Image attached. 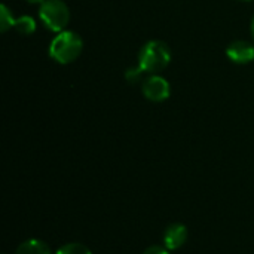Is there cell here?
Masks as SVG:
<instances>
[{"label":"cell","mask_w":254,"mask_h":254,"mask_svg":"<svg viewBox=\"0 0 254 254\" xmlns=\"http://www.w3.org/2000/svg\"><path fill=\"white\" fill-rule=\"evenodd\" d=\"M164 247L168 250H179L188 241V229L182 223L170 225L164 232Z\"/></svg>","instance_id":"8992f818"},{"label":"cell","mask_w":254,"mask_h":254,"mask_svg":"<svg viewBox=\"0 0 254 254\" xmlns=\"http://www.w3.org/2000/svg\"><path fill=\"white\" fill-rule=\"evenodd\" d=\"M13 25H15V18H13L12 12L9 10V7L6 4H1L0 6V30L3 33H6Z\"/></svg>","instance_id":"9c48e42d"},{"label":"cell","mask_w":254,"mask_h":254,"mask_svg":"<svg viewBox=\"0 0 254 254\" xmlns=\"http://www.w3.org/2000/svg\"><path fill=\"white\" fill-rule=\"evenodd\" d=\"M39 16L46 28L61 33L70 21V10L63 0H45L40 4Z\"/></svg>","instance_id":"3957f363"},{"label":"cell","mask_w":254,"mask_h":254,"mask_svg":"<svg viewBox=\"0 0 254 254\" xmlns=\"http://www.w3.org/2000/svg\"><path fill=\"white\" fill-rule=\"evenodd\" d=\"M143 74H144V71H143L140 67H137V68H129V70H127L125 77H127V80H128L129 83H137V82H140V80L143 79Z\"/></svg>","instance_id":"8fae6325"},{"label":"cell","mask_w":254,"mask_h":254,"mask_svg":"<svg viewBox=\"0 0 254 254\" xmlns=\"http://www.w3.org/2000/svg\"><path fill=\"white\" fill-rule=\"evenodd\" d=\"M83 42L79 34L74 31H61L58 33L51 45H49V55L60 64H70L82 54Z\"/></svg>","instance_id":"7a4b0ae2"},{"label":"cell","mask_w":254,"mask_h":254,"mask_svg":"<svg viewBox=\"0 0 254 254\" xmlns=\"http://www.w3.org/2000/svg\"><path fill=\"white\" fill-rule=\"evenodd\" d=\"M13 27H15V30L18 33L28 36V34H33L34 33V30H36V21L31 16L24 15V16H19V18L15 19V25Z\"/></svg>","instance_id":"ba28073f"},{"label":"cell","mask_w":254,"mask_h":254,"mask_svg":"<svg viewBox=\"0 0 254 254\" xmlns=\"http://www.w3.org/2000/svg\"><path fill=\"white\" fill-rule=\"evenodd\" d=\"M141 91L147 100L155 101V103L165 101L171 94V88H170L168 80L164 79L162 76H158V74H152V76L146 77L143 80Z\"/></svg>","instance_id":"277c9868"},{"label":"cell","mask_w":254,"mask_h":254,"mask_svg":"<svg viewBox=\"0 0 254 254\" xmlns=\"http://www.w3.org/2000/svg\"><path fill=\"white\" fill-rule=\"evenodd\" d=\"M28 3H31V4H42L45 0H27Z\"/></svg>","instance_id":"4fadbf2b"},{"label":"cell","mask_w":254,"mask_h":254,"mask_svg":"<svg viewBox=\"0 0 254 254\" xmlns=\"http://www.w3.org/2000/svg\"><path fill=\"white\" fill-rule=\"evenodd\" d=\"M246 1H247V0H246Z\"/></svg>","instance_id":"9a60e30c"},{"label":"cell","mask_w":254,"mask_h":254,"mask_svg":"<svg viewBox=\"0 0 254 254\" xmlns=\"http://www.w3.org/2000/svg\"><path fill=\"white\" fill-rule=\"evenodd\" d=\"M252 36H253V39H254V16H253V19H252Z\"/></svg>","instance_id":"5bb4252c"},{"label":"cell","mask_w":254,"mask_h":254,"mask_svg":"<svg viewBox=\"0 0 254 254\" xmlns=\"http://www.w3.org/2000/svg\"><path fill=\"white\" fill-rule=\"evenodd\" d=\"M226 55L235 64H249L254 61V46L246 40H235L228 46Z\"/></svg>","instance_id":"5b68a950"},{"label":"cell","mask_w":254,"mask_h":254,"mask_svg":"<svg viewBox=\"0 0 254 254\" xmlns=\"http://www.w3.org/2000/svg\"><path fill=\"white\" fill-rule=\"evenodd\" d=\"M16 254H52L49 247L40 240H27L16 249Z\"/></svg>","instance_id":"52a82bcc"},{"label":"cell","mask_w":254,"mask_h":254,"mask_svg":"<svg viewBox=\"0 0 254 254\" xmlns=\"http://www.w3.org/2000/svg\"><path fill=\"white\" fill-rule=\"evenodd\" d=\"M143 254H170V250L165 249V247L153 246V247H149Z\"/></svg>","instance_id":"7c38bea8"},{"label":"cell","mask_w":254,"mask_h":254,"mask_svg":"<svg viewBox=\"0 0 254 254\" xmlns=\"http://www.w3.org/2000/svg\"><path fill=\"white\" fill-rule=\"evenodd\" d=\"M55 254H92L91 250L85 246V244H80V243H70V244H65L63 246L58 252Z\"/></svg>","instance_id":"30bf717a"},{"label":"cell","mask_w":254,"mask_h":254,"mask_svg":"<svg viewBox=\"0 0 254 254\" xmlns=\"http://www.w3.org/2000/svg\"><path fill=\"white\" fill-rule=\"evenodd\" d=\"M171 61L170 46L162 40H149L138 52V67L149 74L164 70Z\"/></svg>","instance_id":"6da1fadb"}]
</instances>
